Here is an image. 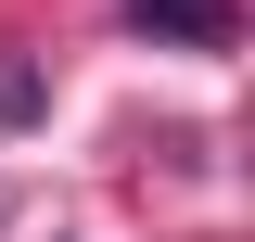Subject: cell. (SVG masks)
Listing matches in <instances>:
<instances>
[{"instance_id":"1","label":"cell","mask_w":255,"mask_h":242,"mask_svg":"<svg viewBox=\"0 0 255 242\" xmlns=\"http://www.w3.org/2000/svg\"><path fill=\"white\" fill-rule=\"evenodd\" d=\"M128 13H140L166 51H230V26H243L230 0H128Z\"/></svg>"},{"instance_id":"2","label":"cell","mask_w":255,"mask_h":242,"mask_svg":"<svg viewBox=\"0 0 255 242\" xmlns=\"http://www.w3.org/2000/svg\"><path fill=\"white\" fill-rule=\"evenodd\" d=\"M38 102H51V90H38V64L0 51V127H38Z\"/></svg>"}]
</instances>
